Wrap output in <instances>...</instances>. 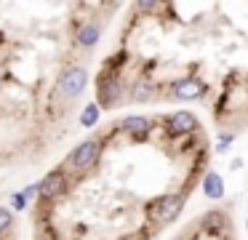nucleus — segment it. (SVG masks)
Listing matches in <instances>:
<instances>
[{"mask_svg": "<svg viewBox=\"0 0 248 240\" xmlns=\"http://www.w3.org/2000/svg\"><path fill=\"white\" fill-rule=\"evenodd\" d=\"M214 147L192 110L102 123L38 184L32 240H157L192 200Z\"/></svg>", "mask_w": 248, "mask_h": 240, "instance_id": "nucleus-1", "label": "nucleus"}, {"mask_svg": "<svg viewBox=\"0 0 248 240\" xmlns=\"http://www.w3.org/2000/svg\"><path fill=\"white\" fill-rule=\"evenodd\" d=\"M93 75L104 112L208 104L221 133L248 126L246 3H131Z\"/></svg>", "mask_w": 248, "mask_h": 240, "instance_id": "nucleus-2", "label": "nucleus"}, {"mask_svg": "<svg viewBox=\"0 0 248 240\" xmlns=\"http://www.w3.org/2000/svg\"><path fill=\"white\" fill-rule=\"evenodd\" d=\"M120 3H19L0 46V171L38 165L70 136L99 37Z\"/></svg>", "mask_w": 248, "mask_h": 240, "instance_id": "nucleus-3", "label": "nucleus"}, {"mask_svg": "<svg viewBox=\"0 0 248 240\" xmlns=\"http://www.w3.org/2000/svg\"><path fill=\"white\" fill-rule=\"evenodd\" d=\"M168 240H240L237 224L230 208L216 206L208 211H200L189 222H184Z\"/></svg>", "mask_w": 248, "mask_h": 240, "instance_id": "nucleus-4", "label": "nucleus"}, {"mask_svg": "<svg viewBox=\"0 0 248 240\" xmlns=\"http://www.w3.org/2000/svg\"><path fill=\"white\" fill-rule=\"evenodd\" d=\"M22 232H19V216L16 211L0 206V240H19Z\"/></svg>", "mask_w": 248, "mask_h": 240, "instance_id": "nucleus-5", "label": "nucleus"}]
</instances>
